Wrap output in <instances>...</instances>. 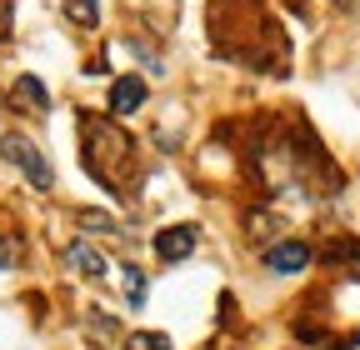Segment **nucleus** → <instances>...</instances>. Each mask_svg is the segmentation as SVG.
Masks as SVG:
<instances>
[{"label": "nucleus", "mask_w": 360, "mask_h": 350, "mask_svg": "<svg viewBox=\"0 0 360 350\" xmlns=\"http://www.w3.org/2000/svg\"><path fill=\"white\" fill-rule=\"evenodd\" d=\"M281 231V215H265V210H250V235L265 240V235H276Z\"/></svg>", "instance_id": "13"}, {"label": "nucleus", "mask_w": 360, "mask_h": 350, "mask_svg": "<svg viewBox=\"0 0 360 350\" xmlns=\"http://www.w3.org/2000/svg\"><path fill=\"white\" fill-rule=\"evenodd\" d=\"M11 105L15 110H30V115H45V110H51V91H45L35 75H20L11 85Z\"/></svg>", "instance_id": "8"}, {"label": "nucleus", "mask_w": 360, "mask_h": 350, "mask_svg": "<svg viewBox=\"0 0 360 350\" xmlns=\"http://www.w3.org/2000/svg\"><path fill=\"white\" fill-rule=\"evenodd\" d=\"M65 271H75V276H85V280H105V276H110V260L90 245V240H70V245H65Z\"/></svg>", "instance_id": "5"}, {"label": "nucleus", "mask_w": 360, "mask_h": 350, "mask_svg": "<svg viewBox=\"0 0 360 350\" xmlns=\"http://www.w3.org/2000/svg\"><path fill=\"white\" fill-rule=\"evenodd\" d=\"M125 350H170V335L165 330H130Z\"/></svg>", "instance_id": "10"}, {"label": "nucleus", "mask_w": 360, "mask_h": 350, "mask_svg": "<svg viewBox=\"0 0 360 350\" xmlns=\"http://www.w3.org/2000/svg\"><path fill=\"white\" fill-rule=\"evenodd\" d=\"M80 155H85V170L115 195H125L141 175L130 130H120L110 115H80Z\"/></svg>", "instance_id": "1"}, {"label": "nucleus", "mask_w": 360, "mask_h": 350, "mask_svg": "<svg viewBox=\"0 0 360 350\" xmlns=\"http://www.w3.org/2000/svg\"><path fill=\"white\" fill-rule=\"evenodd\" d=\"M120 280H125V300L130 305H146V271L141 266H120Z\"/></svg>", "instance_id": "12"}, {"label": "nucleus", "mask_w": 360, "mask_h": 350, "mask_svg": "<svg viewBox=\"0 0 360 350\" xmlns=\"http://www.w3.org/2000/svg\"><path fill=\"white\" fill-rule=\"evenodd\" d=\"M146 80L141 75H115L110 80V115H130V110H141L146 105Z\"/></svg>", "instance_id": "6"}, {"label": "nucleus", "mask_w": 360, "mask_h": 350, "mask_svg": "<svg viewBox=\"0 0 360 350\" xmlns=\"http://www.w3.org/2000/svg\"><path fill=\"white\" fill-rule=\"evenodd\" d=\"M0 160H11L35 190H51V186H56V170H51V160H45V150H40L30 136H20V130L0 136Z\"/></svg>", "instance_id": "3"}, {"label": "nucleus", "mask_w": 360, "mask_h": 350, "mask_svg": "<svg viewBox=\"0 0 360 350\" xmlns=\"http://www.w3.org/2000/svg\"><path fill=\"white\" fill-rule=\"evenodd\" d=\"M350 271H355V280H360V255H355V266H350Z\"/></svg>", "instance_id": "17"}, {"label": "nucleus", "mask_w": 360, "mask_h": 350, "mask_svg": "<svg viewBox=\"0 0 360 350\" xmlns=\"http://www.w3.org/2000/svg\"><path fill=\"white\" fill-rule=\"evenodd\" d=\"M255 175L260 186L270 190H305L310 186V155L295 136H285V130H265L260 145H255Z\"/></svg>", "instance_id": "2"}, {"label": "nucleus", "mask_w": 360, "mask_h": 350, "mask_svg": "<svg viewBox=\"0 0 360 350\" xmlns=\"http://www.w3.org/2000/svg\"><path fill=\"white\" fill-rule=\"evenodd\" d=\"M11 35V0H0V40Z\"/></svg>", "instance_id": "15"}, {"label": "nucleus", "mask_w": 360, "mask_h": 350, "mask_svg": "<svg viewBox=\"0 0 360 350\" xmlns=\"http://www.w3.org/2000/svg\"><path fill=\"white\" fill-rule=\"evenodd\" d=\"M85 320L96 325V335H101V340H115V330H120V325H115V316H105V311H90Z\"/></svg>", "instance_id": "14"}, {"label": "nucleus", "mask_w": 360, "mask_h": 350, "mask_svg": "<svg viewBox=\"0 0 360 350\" xmlns=\"http://www.w3.org/2000/svg\"><path fill=\"white\" fill-rule=\"evenodd\" d=\"M260 260H265V271H276V276H295V271H305L315 260V250L305 240H276V245H265Z\"/></svg>", "instance_id": "4"}, {"label": "nucleus", "mask_w": 360, "mask_h": 350, "mask_svg": "<svg viewBox=\"0 0 360 350\" xmlns=\"http://www.w3.org/2000/svg\"><path fill=\"white\" fill-rule=\"evenodd\" d=\"M80 231H96V235L120 240V221H110V215H101V210H80Z\"/></svg>", "instance_id": "11"}, {"label": "nucleus", "mask_w": 360, "mask_h": 350, "mask_svg": "<svg viewBox=\"0 0 360 350\" xmlns=\"http://www.w3.org/2000/svg\"><path fill=\"white\" fill-rule=\"evenodd\" d=\"M195 245H200V231H195V226H165V231L155 235V255H160V260H186Z\"/></svg>", "instance_id": "7"}, {"label": "nucleus", "mask_w": 360, "mask_h": 350, "mask_svg": "<svg viewBox=\"0 0 360 350\" xmlns=\"http://www.w3.org/2000/svg\"><path fill=\"white\" fill-rule=\"evenodd\" d=\"M65 15H70L80 30H96V25H101V6H96V0H65Z\"/></svg>", "instance_id": "9"}, {"label": "nucleus", "mask_w": 360, "mask_h": 350, "mask_svg": "<svg viewBox=\"0 0 360 350\" xmlns=\"http://www.w3.org/2000/svg\"><path fill=\"white\" fill-rule=\"evenodd\" d=\"M335 6H340V11H355V6H360V0H335Z\"/></svg>", "instance_id": "16"}]
</instances>
